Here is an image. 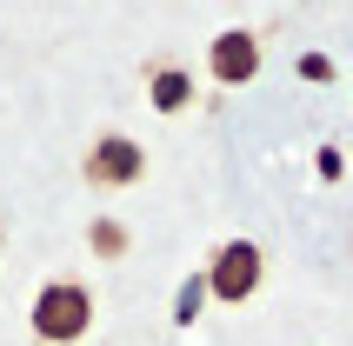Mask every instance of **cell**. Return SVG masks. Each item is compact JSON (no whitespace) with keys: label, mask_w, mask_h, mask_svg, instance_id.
Returning a JSON list of instances; mask_svg holds the SVG:
<instances>
[{"label":"cell","mask_w":353,"mask_h":346,"mask_svg":"<svg viewBox=\"0 0 353 346\" xmlns=\"http://www.w3.org/2000/svg\"><path fill=\"white\" fill-rule=\"evenodd\" d=\"M87 327H94V300H87V287H80V280H47L40 300H34V333L47 346H67V340H80Z\"/></svg>","instance_id":"cell-1"},{"label":"cell","mask_w":353,"mask_h":346,"mask_svg":"<svg viewBox=\"0 0 353 346\" xmlns=\"http://www.w3.org/2000/svg\"><path fill=\"white\" fill-rule=\"evenodd\" d=\"M260 273H267V260H260L254 240H227V247L214 253V267L200 273V280H207V293H214L220 307H240V300H254Z\"/></svg>","instance_id":"cell-2"},{"label":"cell","mask_w":353,"mask_h":346,"mask_svg":"<svg viewBox=\"0 0 353 346\" xmlns=\"http://www.w3.org/2000/svg\"><path fill=\"white\" fill-rule=\"evenodd\" d=\"M80 173H87V187L114 193V187H134L140 173H147V154H140V140H127V134H100L94 147H87V160H80Z\"/></svg>","instance_id":"cell-3"},{"label":"cell","mask_w":353,"mask_h":346,"mask_svg":"<svg viewBox=\"0 0 353 346\" xmlns=\"http://www.w3.org/2000/svg\"><path fill=\"white\" fill-rule=\"evenodd\" d=\"M207 67H214L220 87H247L260 74V34L254 27H227V34L207 47Z\"/></svg>","instance_id":"cell-4"},{"label":"cell","mask_w":353,"mask_h":346,"mask_svg":"<svg viewBox=\"0 0 353 346\" xmlns=\"http://www.w3.org/2000/svg\"><path fill=\"white\" fill-rule=\"evenodd\" d=\"M187 94H194V87H187V74H180V67H154V87H147V100H154L160 114H180V107H187Z\"/></svg>","instance_id":"cell-5"},{"label":"cell","mask_w":353,"mask_h":346,"mask_svg":"<svg viewBox=\"0 0 353 346\" xmlns=\"http://www.w3.org/2000/svg\"><path fill=\"white\" fill-rule=\"evenodd\" d=\"M87 247H94L100 260H120V253H127V227H120V220H94V227H87Z\"/></svg>","instance_id":"cell-6"},{"label":"cell","mask_w":353,"mask_h":346,"mask_svg":"<svg viewBox=\"0 0 353 346\" xmlns=\"http://www.w3.org/2000/svg\"><path fill=\"white\" fill-rule=\"evenodd\" d=\"M200 300H207V280H187V287H180V307H174L180 327H194V320H200Z\"/></svg>","instance_id":"cell-7"}]
</instances>
